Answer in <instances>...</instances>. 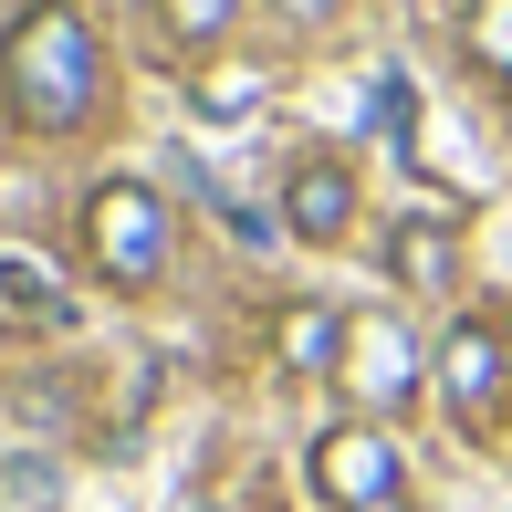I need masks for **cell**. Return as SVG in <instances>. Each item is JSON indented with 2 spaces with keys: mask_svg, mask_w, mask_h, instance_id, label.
I'll use <instances>...</instances> for the list:
<instances>
[{
  "mask_svg": "<svg viewBox=\"0 0 512 512\" xmlns=\"http://www.w3.org/2000/svg\"><path fill=\"white\" fill-rule=\"evenodd\" d=\"M283 230L293 241H345L356 230V168L345 157H293L283 168Z\"/></svg>",
  "mask_w": 512,
  "mask_h": 512,
  "instance_id": "6",
  "label": "cell"
},
{
  "mask_svg": "<svg viewBox=\"0 0 512 512\" xmlns=\"http://www.w3.org/2000/svg\"><path fill=\"white\" fill-rule=\"evenodd\" d=\"M460 42H471V74H502L512 84V0H471Z\"/></svg>",
  "mask_w": 512,
  "mask_h": 512,
  "instance_id": "10",
  "label": "cell"
},
{
  "mask_svg": "<svg viewBox=\"0 0 512 512\" xmlns=\"http://www.w3.org/2000/svg\"><path fill=\"white\" fill-rule=\"evenodd\" d=\"M272 356H283L293 377H335V366H345V314H314V304H293L283 324H272Z\"/></svg>",
  "mask_w": 512,
  "mask_h": 512,
  "instance_id": "8",
  "label": "cell"
},
{
  "mask_svg": "<svg viewBox=\"0 0 512 512\" xmlns=\"http://www.w3.org/2000/svg\"><path fill=\"white\" fill-rule=\"evenodd\" d=\"M429 377H439V408H450L460 429L492 439L502 408H512V324H502V314H460L450 335H439Z\"/></svg>",
  "mask_w": 512,
  "mask_h": 512,
  "instance_id": "2",
  "label": "cell"
},
{
  "mask_svg": "<svg viewBox=\"0 0 512 512\" xmlns=\"http://www.w3.org/2000/svg\"><path fill=\"white\" fill-rule=\"evenodd\" d=\"M272 11H283V21H293V32H314V21H335V11H345V0H272Z\"/></svg>",
  "mask_w": 512,
  "mask_h": 512,
  "instance_id": "14",
  "label": "cell"
},
{
  "mask_svg": "<svg viewBox=\"0 0 512 512\" xmlns=\"http://www.w3.org/2000/svg\"><path fill=\"white\" fill-rule=\"evenodd\" d=\"M387 272H398L408 293H439L460 272V241H450V220H398L387 230Z\"/></svg>",
  "mask_w": 512,
  "mask_h": 512,
  "instance_id": "7",
  "label": "cell"
},
{
  "mask_svg": "<svg viewBox=\"0 0 512 512\" xmlns=\"http://www.w3.org/2000/svg\"><path fill=\"white\" fill-rule=\"evenodd\" d=\"M418 377H429V356H418V335H408L398 314H345V366H335V387H345L356 408H408Z\"/></svg>",
  "mask_w": 512,
  "mask_h": 512,
  "instance_id": "5",
  "label": "cell"
},
{
  "mask_svg": "<svg viewBox=\"0 0 512 512\" xmlns=\"http://www.w3.org/2000/svg\"><path fill=\"white\" fill-rule=\"evenodd\" d=\"M0 95H11V115L32 136H63L84 126L105 95V42L95 21L74 11V0H32V11L11 21V42H0Z\"/></svg>",
  "mask_w": 512,
  "mask_h": 512,
  "instance_id": "1",
  "label": "cell"
},
{
  "mask_svg": "<svg viewBox=\"0 0 512 512\" xmlns=\"http://www.w3.org/2000/svg\"><path fill=\"white\" fill-rule=\"evenodd\" d=\"M304 481H314L335 512H398L408 460H398V439H387L377 418H345V429H324L314 450H304Z\"/></svg>",
  "mask_w": 512,
  "mask_h": 512,
  "instance_id": "4",
  "label": "cell"
},
{
  "mask_svg": "<svg viewBox=\"0 0 512 512\" xmlns=\"http://www.w3.org/2000/svg\"><path fill=\"white\" fill-rule=\"evenodd\" d=\"M84 241H95V272L126 293H147L157 272H168V199L147 189V178H105L95 199H84Z\"/></svg>",
  "mask_w": 512,
  "mask_h": 512,
  "instance_id": "3",
  "label": "cell"
},
{
  "mask_svg": "<svg viewBox=\"0 0 512 512\" xmlns=\"http://www.w3.org/2000/svg\"><path fill=\"white\" fill-rule=\"evenodd\" d=\"M377 126H387V136H408V126H418V95H408V84H398V74H387V84H377Z\"/></svg>",
  "mask_w": 512,
  "mask_h": 512,
  "instance_id": "13",
  "label": "cell"
},
{
  "mask_svg": "<svg viewBox=\"0 0 512 512\" xmlns=\"http://www.w3.org/2000/svg\"><path fill=\"white\" fill-rule=\"evenodd\" d=\"M0 304H11V314H42V324H74V314H63V283L42 262H21V251H0Z\"/></svg>",
  "mask_w": 512,
  "mask_h": 512,
  "instance_id": "9",
  "label": "cell"
},
{
  "mask_svg": "<svg viewBox=\"0 0 512 512\" xmlns=\"http://www.w3.org/2000/svg\"><path fill=\"white\" fill-rule=\"evenodd\" d=\"M157 21H168V42L199 53V42H220L230 21H241V0H157Z\"/></svg>",
  "mask_w": 512,
  "mask_h": 512,
  "instance_id": "11",
  "label": "cell"
},
{
  "mask_svg": "<svg viewBox=\"0 0 512 512\" xmlns=\"http://www.w3.org/2000/svg\"><path fill=\"white\" fill-rule=\"evenodd\" d=\"M262 105V74H209L199 84V115H251Z\"/></svg>",
  "mask_w": 512,
  "mask_h": 512,
  "instance_id": "12",
  "label": "cell"
},
{
  "mask_svg": "<svg viewBox=\"0 0 512 512\" xmlns=\"http://www.w3.org/2000/svg\"><path fill=\"white\" fill-rule=\"evenodd\" d=\"M189 512H220V502H189Z\"/></svg>",
  "mask_w": 512,
  "mask_h": 512,
  "instance_id": "15",
  "label": "cell"
}]
</instances>
